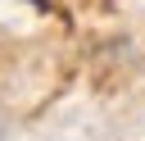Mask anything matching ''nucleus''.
I'll return each instance as SVG.
<instances>
[{"label":"nucleus","instance_id":"1","mask_svg":"<svg viewBox=\"0 0 145 141\" xmlns=\"http://www.w3.org/2000/svg\"><path fill=\"white\" fill-rule=\"evenodd\" d=\"M32 5H36V9H50V0H32Z\"/></svg>","mask_w":145,"mask_h":141},{"label":"nucleus","instance_id":"2","mask_svg":"<svg viewBox=\"0 0 145 141\" xmlns=\"http://www.w3.org/2000/svg\"><path fill=\"white\" fill-rule=\"evenodd\" d=\"M0 141H5V127H0Z\"/></svg>","mask_w":145,"mask_h":141}]
</instances>
